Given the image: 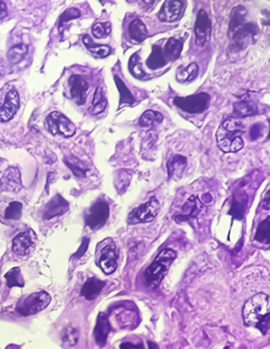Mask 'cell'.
<instances>
[{"label":"cell","mask_w":270,"mask_h":349,"mask_svg":"<svg viewBox=\"0 0 270 349\" xmlns=\"http://www.w3.org/2000/svg\"><path fill=\"white\" fill-rule=\"evenodd\" d=\"M245 131L241 120L229 117L225 121L216 132L217 145L225 153H235L244 146L242 133Z\"/></svg>","instance_id":"cell-1"},{"label":"cell","mask_w":270,"mask_h":349,"mask_svg":"<svg viewBox=\"0 0 270 349\" xmlns=\"http://www.w3.org/2000/svg\"><path fill=\"white\" fill-rule=\"evenodd\" d=\"M269 296L259 293L245 303L243 307V320L245 324L256 326L266 334L269 330Z\"/></svg>","instance_id":"cell-2"},{"label":"cell","mask_w":270,"mask_h":349,"mask_svg":"<svg viewBox=\"0 0 270 349\" xmlns=\"http://www.w3.org/2000/svg\"><path fill=\"white\" fill-rule=\"evenodd\" d=\"M175 258L176 253L174 251L163 250L162 252H160L154 263L145 271L146 285L151 288L158 287L162 279L171 268V265L175 261Z\"/></svg>","instance_id":"cell-3"},{"label":"cell","mask_w":270,"mask_h":349,"mask_svg":"<svg viewBox=\"0 0 270 349\" xmlns=\"http://www.w3.org/2000/svg\"><path fill=\"white\" fill-rule=\"evenodd\" d=\"M257 33L258 27L253 23H249V22H245L242 25L229 31L228 36L230 38V53H238V51L243 50L247 46H250L251 43H254Z\"/></svg>","instance_id":"cell-4"},{"label":"cell","mask_w":270,"mask_h":349,"mask_svg":"<svg viewBox=\"0 0 270 349\" xmlns=\"http://www.w3.org/2000/svg\"><path fill=\"white\" fill-rule=\"evenodd\" d=\"M160 211V204L156 197H151L149 201L142 204L134 210L127 216V224L138 225V224H147L152 222L158 215Z\"/></svg>","instance_id":"cell-5"},{"label":"cell","mask_w":270,"mask_h":349,"mask_svg":"<svg viewBox=\"0 0 270 349\" xmlns=\"http://www.w3.org/2000/svg\"><path fill=\"white\" fill-rule=\"evenodd\" d=\"M210 95L206 92L191 94L188 96H176L173 100L174 106L189 114L205 112L210 105Z\"/></svg>","instance_id":"cell-6"},{"label":"cell","mask_w":270,"mask_h":349,"mask_svg":"<svg viewBox=\"0 0 270 349\" xmlns=\"http://www.w3.org/2000/svg\"><path fill=\"white\" fill-rule=\"evenodd\" d=\"M51 303V296L47 292H36L22 300L17 310L23 316H32L46 309Z\"/></svg>","instance_id":"cell-7"},{"label":"cell","mask_w":270,"mask_h":349,"mask_svg":"<svg viewBox=\"0 0 270 349\" xmlns=\"http://www.w3.org/2000/svg\"><path fill=\"white\" fill-rule=\"evenodd\" d=\"M97 265L104 273L115 272L118 267L117 247L111 239H106L102 243V247L97 250Z\"/></svg>","instance_id":"cell-8"},{"label":"cell","mask_w":270,"mask_h":349,"mask_svg":"<svg viewBox=\"0 0 270 349\" xmlns=\"http://www.w3.org/2000/svg\"><path fill=\"white\" fill-rule=\"evenodd\" d=\"M47 129L53 136L73 137L76 132V126L65 115L59 112H52L46 121Z\"/></svg>","instance_id":"cell-9"},{"label":"cell","mask_w":270,"mask_h":349,"mask_svg":"<svg viewBox=\"0 0 270 349\" xmlns=\"http://www.w3.org/2000/svg\"><path fill=\"white\" fill-rule=\"evenodd\" d=\"M108 217H109L108 204L105 201H103V200H99V201H96L91 206V209L89 210L86 216V224L90 229L97 230L105 225V222L107 221Z\"/></svg>","instance_id":"cell-10"},{"label":"cell","mask_w":270,"mask_h":349,"mask_svg":"<svg viewBox=\"0 0 270 349\" xmlns=\"http://www.w3.org/2000/svg\"><path fill=\"white\" fill-rule=\"evenodd\" d=\"M212 29V22L209 18L206 10L200 9L196 23H194V38H196V43L200 47H204L205 44L209 41L210 36H211Z\"/></svg>","instance_id":"cell-11"},{"label":"cell","mask_w":270,"mask_h":349,"mask_svg":"<svg viewBox=\"0 0 270 349\" xmlns=\"http://www.w3.org/2000/svg\"><path fill=\"white\" fill-rule=\"evenodd\" d=\"M186 8L185 2L168 0L164 2L158 13V19L163 23H174L182 18Z\"/></svg>","instance_id":"cell-12"},{"label":"cell","mask_w":270,"mask_h":349,"mask_svg":"<svg viewBox=\"0 0 270 349\" xmlns=\"http://www.w3.org/2000/svg\"><path fill=\"white\" fill-rule=\"evenodd\" d=\"M37 241V235L33 230L28 229L25 232L19 233L14 237L12 247L13 252L19 256H26L31 253Z\"/></svg>","instance_id":"cell-13"},{"label":"cell","mask_w":270,"mask_h":349,"mask_svg":"<svg viewBox=\"0 0 270 349\" xmlns=\"http://www.w3.org/2000/svg\"><path fill=\"white\" fill-rule=\"evenodd\" d=\"M70 91L72 98L78 106H84L87 101V94L89 91L88 81L80 75H72L70 80Z\"/></svg>","instance_id":"cell-14"},{"label":"cell","mask_w":270,"mask_h":349,"mask_svg":"<svg viewBox=\"0 0 270 349\" xmlns=\"http://www.w3.org/2000/svg\"><path fill=\"white\" fill-rule=\"evenodd\" d=\"M20 107V96L17 90H10L7 93L4 105L0 107V122H8L17 113Z\"/></svg>","instance_id":"cell-15"},{"label":"cell","mask_w":270,"mask_h":349,"mask_svg":"<svg viewBox=\"0 0 270 349\" xmlns=\"http://www.w3.org/2000/svg\"><path fill=\"white\" fill-rule=\"evenodd\" d=\"M204 209H205V206L200 202V200L197 196L191 195L184 204L179 216L175 217V219L178 220L179 222V221L188 220L190 218H197L199 213L204 211Z\"/></svg>","instance_id":"cell-16"},{"label":"cell","mask_w":270,"mask_h":349,"mask_svg":"<svg viewBox=\"0 0 270 349\" xmlns=\"http://www.w3.org/2000/svg\"><path fill=\"white\" fill-rule=\"evenodd\" d=\"M109 332H110V323H109L108 318L105 314H101L99 317H97L94 333H93L96 344L100 347H104L105 344H106Z\"/></svg>","instance_id":"cell-17"},{"label":"cell","mask_w":270,"mask_h":349,"mask_svg":"<svg viewBox=\"0 0 270 349\" xmlns=\"http://www.w3.org/2000/svg\"><path fill=\"white\" fill-rule=\"evenodd\" d=\"M105 283L96 278H90L81 288V296H84L88 301H93L100 295L104 288Z\"/></svg>","instance_id":"cell-18"},{"label":"cell","mask_w":270,"mask_h":349,"mask_svg":"<svg viewBox=\"0 0 270 349\" xmlns=\"http://www.w3.org/2000/svg\"><path fill=\"white\" fill-rule=\"evenodd\" d=\"M187 166V159L183 155H174L168 163L169 179H178L183 176Z\"/></svg>","instance_id":"cell-19"},{"label":"cell","mask_w":270,"mask_h":349,"mask_svg":"<svg viewBox=\"0 0 270 349\" xmlns=\"http://www.w3.org/2000/svg\"><path fill=\"white\" fill-rule=\"evenodd\" d=\"M129 35L135 43L143 42L148 37V31L146 25L139 19L133 20L129 25Z\"/></svg>","instance_id":"cell-20"},{"label":"cell","mask_w":270,"mask_h":349,"mask_svg":"<svg viewBox=\"0 0 270 349\" xmlns=\"http://www.w3.org/2000/svg\"><path fill=\"white\" fill-rule=\"evenodd\" d=\"M167 63L168 61L166 57H164L162 48L158 46V44H155V46L153 47L151 56H149L147 59L146 65L151 70H159L163 68V66H166Z\"/></svg>","instance_id":"cell-21"},{"label":"cell","mask_w":270,"mask_h":349,"mask_svg":"<svg viewBox=\"0 0 270 349\" xmlns=\"http://www.w3.org/2000/svg\"><path fill=\"white\" fill-rule=\"evenodd\" d=\"M67 211H69V202L65 201L61 195H57L52 200V202L49 204L44 217L47 219L53 218L55 216H58V215L65 214Z\"/></svg>","instance_id":"cell-22"},{"label":"cell","mask_w":270,"mask_h":349,"mask_svg":"<svg viewBox=\"0 0 270 349\" xmlns=\"http://www.w3.org/2000/svg\"><path fill=\"white\" fill-rule=\"evenodd\" d=\"M164 57L167 61H175L179 58L183 50V41L177 40L175 38H170L164 44V48H162Z\"/></svg>","instance_id":"cell-23"},{"label":"cell","mask_w":270,"mask_h":349,"mask_svg":"<svg viewBox=\"0 0 270 349\" xmlns=\"http://www.w3.org/2000/svg\"><path fill=\"white\" fill-rule=\"evenodd\" d=\"M82 41H84V44L90 53L99 58H106L111 53V48L107 44H97L88 35L82 37Z\"/></svg>","instance_id":"cell-24"},{"label":"cell","mask_w":270,"mask_h":349,"mask_svg":"<svg viewBox=\"0 0 270 349\" xmlns=\"http://www.w3.org/2000/svg\"><path fill=\"white\" fill-rule=\"evenodd\" d=\"M234 111L236 114V118H241V117H246L251 116L257 113V107L253 101L250 100H242L236 102L234 105Z\"/></svg>","instance_id":"cell-25"},{"label":"cell","mask_w":270,"mask_h":349,"mask_svg":"<svg viewBox=\"0 0 270 349\" xmlns=\"http://www.w3.org/2000/svg\"><path fill=\"white\" fill-rule=\"evenodd\" d=\"M106 107H107L106 96H105V94L103 92L102 87L99 86L95 90L94 98L92 101V106L89 108V112L93 115H99L102 112H104Z\"/></svg>","instance_id":"cell-26"},{"label":"cell","mask_w":270,"mask_h":349,"mask_svg":"<svg viewBox=\"0 0 270 349\" xmlns=\"http://www.w3.org/2000/svg\"><path fill=\"white\" fill-rule=\"evenodd\" d=\"M114 79H115V84H116L118 90H119V93H120V105H119V107H122L123 105L133 106L135 103V98L131 93V91L129 90V88L125 86L122 79L120 78L119 76L115 75Z\"/></svg>","instance_id":"cell-27"},{"label":"cell","mask_w":270,"mask_h":349,"mask_svg":"<svg viewBox=\"0 0 270 349\" xmlns=\"http://www.w3.org/2000/svg\"><path fill=\"white\" fill-rule=\"evenodd\" d=\"M132 179V172L127 169H120L115 175V187L119 193H124Z\"/></svg>","instance_id":"cell-28"},{"label":"cell","mask_w":270,"mask_h":349,"mask_svg":"<svg viewBox=\"0 0 270 349\" xmlns=\"http://www.w3.org/2000/svg\"><path fill=\"white\" fill-rule=\"evenodd\" d=\"M199 66L196 63H191L186 68L179 69L176 75V79L181 83H189L191 80H194L198 76Z\"/></svg>","instance_id":"cell-29"},{"label":"cell","mask_w":270,"mask_h":349,"mask_svg":"<svg viewBox=\"0 0 270 349\" xmlns=\"http://www.w3.org/2000/svg\"><path fill=\"white\" fill-rule=\"evenodd\" d=\"M163 121V115L159 112H156V111L148 110L146 112L142 114L140 118V125L142 127H152L153 125L160 124Z\"/></svg>","instance_id":"cell-30"},{"label":"cell","mask_w":270,"mask_h":349,"mask_svg":"<svg viewBox=\"0 0 270 349\" xmlns=\"http://www.w3.org/2000/svg\"><path fill=\"white\" fill-rule=\"evenodd\" d=\"M129 71L134 77H137L139 79H143L146 77V73L143 70V65H142L139 53L133 54L131 56L129 60Z\"/></svg>","instance_id":"cell-31"},{"label":"cell","mask_w":270,"mask_h":349,"mask_svg":"<svg viewBox=\"0 0 270 349\" xmlns=\"http://www.w3.org/2000/svg\"><path fill=\"white\" fill-rule=\"evenodd\" d=\"M65 164L71 168L74 175L78 178H85L87 176V173L89 172V168L85 165V163L78 159H65Z\"/></svg>","instance_id":"cell-32"},{"label":"cell","mask_w":270,"mask_h":349,"mask_svg":"<svg viewBox=\"0 0 270 349\" xmlns=\"http://www.w3.org/2000/svg\"><path fill=\"white\" fill-rule=\"evenodd\" d=\"M246 203H247V198L245 195L242 198L240 197V200H238L237 196H234L231 209H230V215H232L234 218L241 219L243 217L245 209H246Z\"/></svg>","instance_id":"cell-33"},{"label":"cell","mask_w":270,"mask_h":349,"mask_svg":"<svg viewBox=\"0 0 270 349\" xmlns=\"http://www.w3.org/2000/svg\"><path fill=\"white\" fill-rule=\"evenodd\" d=\"M6 279H7V283H8L9 287H13V286L23 287L25 284L24 278H23V276H22V272H21L20 268L11 269L8 273L6 274Z\"/></svg>","instance_id":"cell-34"},{"label":"cell","mask_w":270,"mask_h":349,"mask_svg":"<svg viewBox=\"0 0 270 349\" xmlns=\"http://www.w3.org/2000/svg\"><path fill=\"white\" fill-rule=\"evenodd\" d=\"M27 53V46L23 43L17 44L8 51V59L11 63H19Z\"/></svg>","instance_id":"cell-35"},{"label":"cell","mask_w":270,"mask_h":349,"mask_svg":"<svg viewBox=\"0 0 270 349\" xmlns=\"http://www.w3.org/2000/svg\"><path fill=\"white\" fill-rule=\"evenodd\" d=\"M269 217L266 220H262L257 227L256 234H255V240L260 243H269Z\"/></svg>","instance_id":"cell-36"},{"label":"cell","mask_w":270,"mask_h":349,"mask_svg":"<svg viewBox=\"0 0 270 349\" xmlns=\"http://www.w3.org/2000/svg\"><path fill=\"white\" fill-rule=\"evenodd\" d=\"M111 32V25L109 22H104V23H95L92 26V33L96 38H105Z\"/></svg>","instance_id":"cell-37"},{"label":"cell","mask_w":270,"mask_h":349,"mask_svg":"<svg viewBox=\"0 0 270 349\" xmlns=\"http://www.w3.org/2000/svg\"><path fill=\"white\" fill-rule=\"evenodd\" d=\"M81 16V12L80 10L76 9V8H71V9H67L63 14L62 17L59 18L58 21V27L62 28L66 23H69L70 21L75 20V19H78Z\"/></svg>","instance_id":"cell-38"},{"label":"cell","mask_w":270,"mask_h":349,"mask_svg":"<svg viewBox=\"0 0 270 349\" xmlns=\"http://www.w3.org/2000/svg\"><path fill=\"white\" fill-rule=\"evenodd\" d=\"M22 204L21 203H11V205L7 210L6 217L9 219H19L21 217Z\"/></svg>","instance_id":"cell-39"},{"label":"cell","mask_w":270,"mask_h":349,"mask_svg":"<svg viewBox=\"0 0 270 349\" xmlns=\"http://www.w3.org/2000/svg\"><path fill=\"white\" fill-rule=\"evenodd\" d=\"M79 338V333L75 328H71L67 330V333L65 334V341H67V344L70 345H75L77 344Z\"/></svg>","instance_id":"cell-40"},{"label":"cell","mask_w":270,"mask_h":349,"mask_svg":"<svg viewBox=\"0 0 270 349\" xmlns=\"http://www.w3.org/2000/svg\"><path fill=\"white\" fill-rule=\"evenodd\" d=\"M261 131H262V126L260 124H255L254 126H252V128L250 130L251 140H257L261 135Z\"/></svg>","instance_id":"cell-41"},{"label":"cell","mask_w":270,"mask_h":349,"mask_svg":"<svg viewBox=\"0 0 270 349\" xmlns=\"http://www.w3.org/2000/svg\"><path fill=\"white\" fill-rule=\"evenodd\" d=\"M120 349H145V347L143 343L133 344L130 343V341H125V343H122L120 345Z\"/></svg>","instance_id":"cell-42"},{"label":"cell","mask_w":270,"mask_h":349,"mask_svg":"<svg viewBox=\"0 0 270 349\" xmlns=\"http://www.w3.org/2000/svg\"><path fill=\"white\" fill-rule=\"evenodd\" d=\"M88 245H89V239H87V237H86V239H85L84 241H82V244H81L80 248L78 250L77 253L75 254V257L79 258V257H81L82 255H84V254L86 253V252H87V250H88Z\"/></svg>","instance_id":"cell-43"},{"label":"cell","mask_w":270,"mask_h":349,"mask_svg":"<svg viewBox=\"0 0 270 349\" xmlns=\"http://www.w3.org/2000/svg\"><path fill=\"white\" fill-rule=\"evenodd\" d=\"M7 14V7L5 3L0 2V19H4Z\"/></svg>","instance_id":"cell-44"},{"label":"cell","mask_w":270,"mask_h":349,"mask_svg":"<svg viewBox=\"0 0 270 349\" xmlns=\"http://www.w3.org/2000/svg\"><path fill=\"white\" fill-rule=\"evenodd\" d=\"M149 349H158L155 343H149Z\"/></svg>","instance_id":"cell-45"},{"label":"cell","mask_w":270,"mask_h":349,"mask_svg":"<svg viewBox=\"0 0 270 349\" xmlns=\"http://www.w3.org/2000/svg\"><path fill=\"white\" fill-rule=\"evenodd\" d=\"M225 349H229V348H228V347H226V348H225Z\"/></svg>","instance_id":"cell-46"}]
</instances>
